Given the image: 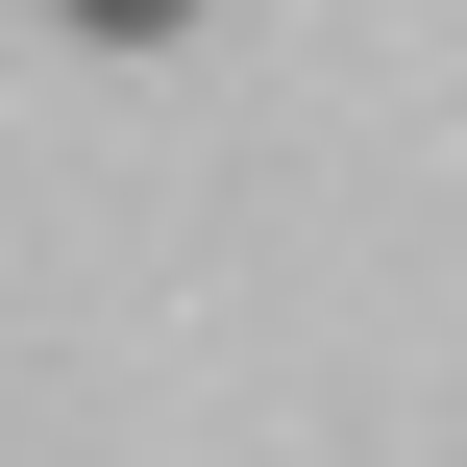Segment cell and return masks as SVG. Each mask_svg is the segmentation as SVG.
I'll use <instances>...</instances> for the list:
<instances>
[{"label": "cell", "instance_id": "obj_1", "mask_svg": "<svg viewBox=\"0 0 467 467\" xmlns=\"http://www.w3.org/2000/svg\"><path fill=\"white\" fill-rule=\"evenodd\" d=\"M74 25H99V49H172V25H197V0H74Z\"/></svg>", "mask_w": 467, "mask_h": 467}]
</instances>
